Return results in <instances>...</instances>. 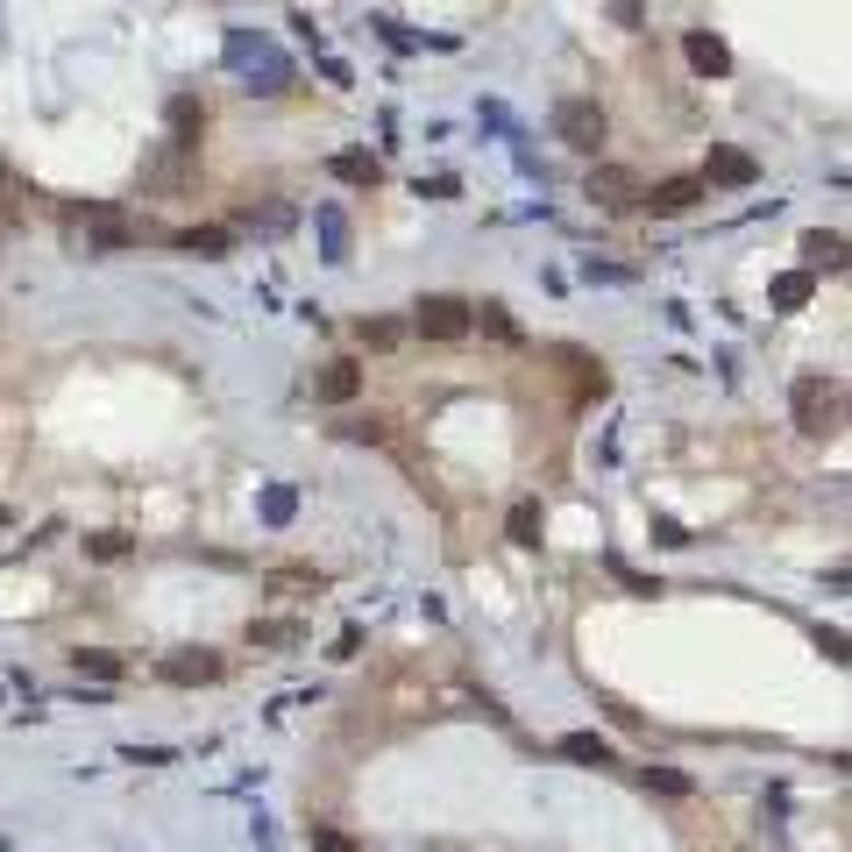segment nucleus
I'll return each instance as SVG.
<instances>
[{"label":"nucleus","instance_id":"nucleus-1","mask_svg":"<svg viewBox=\"0 0 852 852\" xmlns=\"http://www.w3.org/2000/svg\"><path fill=\"white\" fill-rule=\"evenodd\" d=\"M555 136H561L568 149H582V157H597L604 136H611V122H604V107H597V100H561V107H555Z\"/></svg>","mask_w":852,"mask_h":852},{"label":"nucleus","instance_id":"nucleus-2","mask_svg":"<svg viewBox=\"0 0 852 852\" xmlns=\"http://www.w3.org/2000/svg\"><path fill=\"white\" fill-rule=\"evenodd\" d=\"M839 384L831 377H796V391H788V406H796V427L803 433H831V420H839Z\"/></svg>","mask_w":852,"mask_h":852},{"label":"nucleus","instance_id":"nucleus-3","mask_svg":"<svg viewBox=\"0 0 852 852\" xmlns=\"http://www.w3.org/2000/svg\"><path fill=\"white\" fill-rule=\"evenodd\" d=\"M412 327H420L427 341H462L469 334V306H462L455 292H427L420 306H412Z\"/></svg>","mask_w":852,"mask_h":852},{"label":"nucleus","instance_id":"nucleus-4","mask_svg":"<svg viewBox=\"0 0 852 852\" xmlns=\"http://www.w3.org/2000/svg\"><path fill=\"white\" fill-rule=\"evenodd\" d=\"M157 675L171 682V690H200V682H220V675H228V661L200 647V654H171V661H163Z\"/></svg>","mask_w":852,"mask_h":852},{"label":"nucleus","instance_id":"nucleus-5","mask_svg":"<svg viewBox=\"0 0 852 852\" xmlns=\"http://www.w3.org/2000/svg\"><path fill=\"white\" fill-rule=\"evenodd\" d=\"M704 192H711L704 178H661L654 192H639V206H647V214H690Z\"/></svg>","mask_w":852,"mask_h":852},{"label":"nucleus","instance_id":"nucleus-6","mask_svg":"<svg viewBox=\"0 0 852 852\" xmlns=\"http://www.w3.org/2000/svg\"><path fill=\"white\" fill-rule=\"evenodd\" d=\"M639 192H647V185H639L633 171H618V163H597V171H590V200L597 206H639Z\"/></svg>","mask_w":852,"mask_h":852},{"label":"nucleus","instance_id":"nucleus-7","mask_svg":"<svg viewBox=\"0 0 852 852\" xmlns=\"http://www.w3.org/2000/svg\"><path fill=\"white\" fill-rule=\"evenodd\" d=\"M753 178H760V163L746 157V149H731V143H717V149H711L704 185H753Z\"/></svg>","mask_w":852,"mask_h":852},{"label":"nucleus","instance_id":"nucleus-8","mask_svg":"<svg viewBox=\"0 0 852 852\" xmlns=\"http://www.w3.org/2000/svg\"><path fill=\"white\" fill-rule=\"evenodd\" d=\"M320 568H298V561H277L271 568V576H263V590H271V597H320Z\"/></svg>","mask_w":852,"mask_h":852},{"label":"nucleus","instance_id":"nucleus-9","mask_svg":"<svg viewBox=\"0 0 852 852\" xmlns=\"http://www.w3.org/2000/svg\"><path fill=\"white\" fill-rule=\"evenodd\" d=\"M682 50H690V65L704 71V79H725V71H731V50L711 36V29H690V43H682Z\"/></svg>","mask_w":852,"mask_h":852},{"label":"nucleus","instance_id":"nucleus-10","mask_svg":"<svg viewBox=\"0 0 852 852\" xmlns=\"http://www.w3.org/2000/svg\"><path fill=\"white\" fill-rule=\"evenodd\" d=\"M313 391H320L327 406H349V398L363 391V370H355V363H327V370H320V384H313Z\"/></svg>","mask_w":852,"mask_h":852},{"label":"nucleus","instance_id":"nucleus-11","mask_svg":"<svg viewBox=\"0 0 852 852\" xmlns=\"http://www.w3.org/2000/svg\"><path fill=\"white\" fill-rule=\"evenodd\" d=\"M561 760H582V768H611V739H604V731H561Z\"/></svg>","mask_w":852,"mask_h":852},{"label":"nucleus","instance_id":"nucleus-12","mask_svg":"<svg viewBox=\"0 0 852 852\" xmlns=\"http://www.w3.org/2000/svg\"><path fill=\"white\" fill-rule=\"evenodd\" d=\"M171 242H178V249H192V257H228L235 235H228V228H178Z\"/></svg>","mask_w":852,"mask_h":852},{"label":"nucleus","instance_id":"nucleus-13","mask_svg":"<svg viewBox=\"0 0 852 852\" xmlns=\"http://www.w3.org/2000/svg\"><path fill=\"white\" fill-rule=\"evenodd\" d=\"M71 661H79V675H93V682H122L128 675V661H122V654H107V647H79Z\"/></svg>","mask_w":852,"mask_h":852},{"label":"nucleus","instance_id":"nucleus-14","mask_svg":"<svg viewBox=\"0 0 852 852\" xmlns=\"http://www.w3.org/2000/svg\"><path fill=\"white\" fill-rule=\"evenodd\" d=\"M803 257H810L817 271H839V263H845V235H825V228H810V235H803Z\"/></svg>","mask_w":852,"mask_h":852},{"label":"nucleus","instance_id":"nucleus-15","mask_svg":"<svg viewBox=\"0 0 852 852\" xmlns=\"http://www.w3.org/2000/svg\"><path fill=\"white\" fill-rule=\"evenodd\" d=\"M504 533H512V547H541V504L519 498V504H512V519H504Z\"/></svg>","mask_w":852,"mask_h":852},{"label":"nucleus","instance_id":"nucleus-16","mask_svg":"<svg viewBox=\"0 0 852 852\" xmlns=\"http://www.w3.org/2000/svg\"><path fill=\"white\" fill-rule=\"evenodd\" d=\"M327 171H334L341 185H377V157H363V149H341Z\"/></svg>","mask_w":852,"mask_h":852},{"label":"nucleus","instance_id":"nucleus-17","mask_svg":"<svg viewBox=\"0 0 852 852\" xmlns=\"http://www.w3.org/2000/svg\"><path fill=\"white\" fill-rule=\"evenodd\" d=\"M200 128H206L200 100H185V93H178V100H171V136H178V149H192V136H200Z\"/></svg>","mask_w":852,"mask_h":852},{"label":"nucleus","instance_id":"nucleus-18","mask_svg":"<svg viewBox=\"0 0 852 852\" xmlns=\"http://www.w3.org/2000/svg\"><path fill=\"white\" fill-rule=\"evenodd\" d=\"M810 292H817V277H810V271H788L782 284H774V306L796 313V306H810Z\"/></svg>","mask_w":852,"mask_h":852},{"label":"nucleus","instance_id":"nucleus-19","mask_svg":"<svg viewBox=\"0 0 852 852\" xmlns=\"http://www.w3.org/2000/svg\"><path fill=\"white\" fill-rule=\"evenodd\" d=\"M476 320H484V327H490V334H498V341H519V320H512V313L498 306V298H490V306H469V327H476Z\"/></svg>","mask_w":852,"mask_h":852},{"label":"nucleus","instance_id":"nucleus-20","mask_svg":"<svg viewBox=\"0 0 852 852\" xmlns=\"http://www.w3.org/2000/svg\"><path fill=\"white\" fill-rule=\"evenodd\" d=\"M355 334H363V349H398V341H406V327H398V320H363Z\"/></svg>","mask_w":852,"mask_h":852},{"label":"nucleus","instance_id":"nucleus-21","mask_svg":"<svg viewBox=\"0 0 852 852\" xmlns=\"http://www.w3.org/2000/svg\"><path fill=\"white\" fill-rule=\"evenodd\" d=\"M320 235H327V263H349V228H341V214H320Z\"/></svg>","mask_w":852,"mask_h":852},{"label":"nucleus","instance_id":"nucleus-22","mask_svg":"<svg viewBox=\"0 0 852 852\" xmlns=\"http://www.w3.org/2000/svg\"><path fill=\"white\" fill-rule=\"evenodd\" d=\"M249 639H257V647H292V639H298V625H284V618H263V625H249Z\"/></svg>","mask_w":852,"mask_h":852},{"label":"nucleus","instance_id":"nucleus-23","mask_svg":"<svg viewBox=\"0 0 852 852\" xmlns=\"http://www.w3.org/2000/svg\"><path fill=\"white\" fill-rule=\"evenodd\" d=\"M639 774H647V788H661V796H690V774H675V768H639Z\"/></svg>","mask_w":852,"mask_h":852},{"label":"nucleus","instance_id":"nucleus-24","mask_svg":"<svg viewBox=\"0 0 852 852\" xmlns=\"http://www.w3.org/2000/svg\"><path fill=\"white\" fill-rule=\"evenodd\" d=\"M313 852H363L349 839V831H334V825H313Z\"/></svg>","mask_w":852,"mask_h":852},{"label":"nucleus","instance_id":"nucleus-25","mask_svg":"<svg viewBox=\"0 0 852 852\" xmlns=\"http://www.w3.org/2000/svg\"><path fill=\"white\" fill-rule=\"evenodd\" d=\"M86 547H93L100 561H122V555H128V533H93V541H86Z\"/></svg>","mask_w":852,"mask_h":852},{"label":"nucleus","instance_id":"nucleus-26","mask_svg":"<svg viewBox=\"0 0 852 852\" xmlns=\"http://www.w3.org/2000/svg\"><path fill=\"white\" fill-rule=\"evenodd\" d=\"M292 504H298V498H292V490H284V484H277V490H271V498H263V512H271V519H277V526H284V519H292Z\"/></svg>","mask_w":852,"mask_h":852},{"label":"nucleus","instance_id":"nucleus-27","mask_svg":"<svg viewBox=\"0 0 852 852\" xmlns=\"http://www.w3.org/2000/svg\"><path fill=\"white\" fill-rule=\"evenodd\" d=\"M611 14H618V29H639V0H611Z\"/></svg>","mask_w":852,"mask_h":852}]
</instances>
